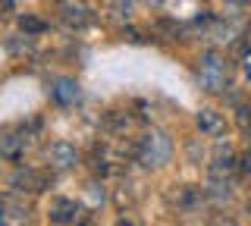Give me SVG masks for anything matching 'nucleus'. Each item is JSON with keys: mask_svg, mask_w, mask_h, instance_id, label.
Here are the masks:
<instances>
[{"mask_svg": "<svg viewBox=\"0 0 251 226\" xmlns=\"http://www.w3.org/2000/svg\"><path fill=\"white\" fill-rule=\"evenodd\" d=\"M47 160H50V167H57V170H69V167H75L78 163V151L69 142H50V148H47Z\"/></svg>", "mask_w": 251, "mask_h": 226, "instance_id": "1a4fd4ad", "label": "nucleus"}, {"mask_svg": "<svg viewBox=\"0 0 251 226\" xmlns=\"http://www.w3.org/2000/svg\"><path fill=\"white\" fill-rule=\"evenodd\" d=\"M248 41H251V28H248Z\"/></svg>", "mask_w": 251, "mask_h": 226, "instance_id": "a211bd4d", "label": "nucleus"}, {"mask_svg": "<svg viewBox=\"0 0 251 226\" xmlns=\"http://www.w3.org/2000/svg\"><path fill=\"white\" fill-rule=\"evenodd\" d=\"M25 148H28V135L25 132H19V129H6L3 135H0V157L3 160H22V154H25Z\"/></svg>", "mask_w": 251, "mask_h": 226, "instance_id": "0eeeda50", "label": "nucleus"}, {"mask_svg": "<svg viewBox=\"0 0 251 226\" xmlns=\"http://www.w3.org/2000/svg\"><path fill=\"white\" fill-rule=\"evenodd\" d=\"M195 123H198V129L204 132V135H220V132H223V116H220L217 110H210V107L198 110Z\"/></svg>", "mask_w": 251, "mask_h": 226, "instance_id": "9d476101", "label": "nucleus"}, {"mask_svg": "<svg viewBox=\"0 0 251 226\" xmlns=\"http://www.w3.org/2000/svg\"><path fill=\"white\" fill-rule=\"evenodd\" d=\"M47 214L60 226H91V214L78 204L75 198H53L50 207H47Z\"/></svg>", "mask_w": 251, "mask_h": 226, "instance_id": "20e7f679", "label": "nucleus"}, {"mask_svg": "<svg viewBox=\"0 0 251 226\" xmlns=\"http://www.w3.org/2000/svg\"><path fill=\"white\" fill-rule=\"evenodd\" d=\"M0 226H31V210L25 201H16L13 195H6L0 204Z\"/></svg>", "mask_w": 251, "mask_h": 226, "instance_id": "423d86ee", "label": "nucleus"}, {"mask_svg": "<svg viewBox=\"0 0 251 226\" xmlns=\"http://www.w3.org/2000/svg\"><path fill=\"white\" fill-rule=\"evenodd\" d=\"M198 198H201V195H198V189H192V185H182V189L176 192V201H179V207H192Z\"/></svg>", "mask_w": 251, "mask_h": 226, "instance_id": "f8f14e48", "label": "nucleus"}, {"mask_svg": "<svg viewBox=\"0 0 251 226\" xmlns=\"http://www.w3.org/2000/svg\"><path fill=\"white\" fill-rule=\"evenodd\" d=\"M239 170L245 176H251V148H245V151H242V157H239Z\"/></svg>", "mask_w": 251, "mask_h": 226, "instance_id": "dca6fc26", "label": "nucleus"}, {"mask_svg": "<svg viewBox=\"0 0 251 226\" xmlns=\"http://www.w3.org/2000/svg\"><path fill=\"white\" fill-rule=\"evenodd\" d=\"M198 82H201L204 91H210V95H220V91L226 88V82H229V63H226V57L220 50L201 53V60H198Z\"/></svg>", "mask_w": 251, "mask_h": 226, "instance_id": "f03ea898", "label": "nucleus"}, {"mask_svg": "<svg viewBox=\"0 0 251 226\" xmlns=\"http://www.w3.org/2000/svg\"><path fill=\"white\" fill-rule=\"evenodd\" d=\"M53 226H60V223H53Z\"/></svg>", "mask_w": 251, "mask_h": 226, "instance_id": "6ab92c4d", "label": "nucleus"}, {"mask_svg": "<svg viewBox=\"0 0 251 226\" xmlns=\"http://www.w3.org/2000/svg\"><path fill=\"white\" fill-rule=\"evenodd\" d=\"M50 98L57 100L60 107H75L78 100H82V88H78L75 79L60 75V79H53V85H50Z\"/></svg>", "mask_w": 251, "mask_h": 226, "instance_id": "6e6552de", "label": "nucleus"}, {"mask_svg": "<svg viewBox=\"0 0 251 226\" xmlns=\"http://www.w3.org/2000/svg\"><path fill=\"white\" fill-rule=\"evenodd\" d=\"M170 154H173V142L167 138V132H160V129H148L135 145L138 163L141 167H151V170L163 167V163L170 160Z\"/></svg>", "mask_w": 251, "mask_h": 226, "instance_id": "f257e3e1", "label": "nucleus"}, {"mask_svg": "<svg viewBox=\"0 0 251 226\" xmlns=\"http://www.w3.org/2000/svg\"><path fill=\"white\" fill-rule=\"evenodd\" d=\"M53 176L47 173V170H35V167H19L16 173L10 176V189L13 192H22V195H41L50 189Z\"/></svg>", "mask_w": 251, "mask_h": 226, "instance_id": "39448f33", "label": "nucleus"}, {"mask_svg": "<svg viewBox=\"0 0 251 226\" xmlns=\"http://www.w3.org/2000/svg\"><path fill=\"white\" fill-rule=\"evenodd\" d=\"M210 226H235V220H229V217H214Z\"/></svg>", "mask_w": 251, "mask_h": 226, "instance_id": "f3484780", "label": "nucleus"}, {"mask_svg": "<svg viewBox=\"0 0 251 226\" xmlns=\"http://www.w3.org/2000/svg\"><path fill=\"white\" fill-rule=\"evenodd\" d=\"M63 16H66L69 22H75V25H82L85 22V6L82 3H66L63 6Z\"/></svg>", "mask_w": 251, "mask_h": 226, "instance_id": "ddd939ff", "label": "nucleus"}, {"mask_svg": "<svg viewBox=\"0 0 251 226\" xmlns=\"http://www.w3.org/2000/svg\"><path fill=\"white\" fill-rule=\"evenodd\" d=\"M235 170H239V160H232L229 154H217V157L210 160V167H207V179H210V192H214L217 198H229Z\"/></svg>", "mask_w": 251, "mask_h": 226, "instance_id": "7ed1b4c3", "label": "nucleus"}, {"mask_svg": "<svg viewBox=\"0 0 251 226\" xmlns=\"http://www.w3.org/2000/svg\"><path fill=\"white\" fill-rule=\"evenodd\" d=\"M235 123H239L245 132H251V110H248V107H239V113H235Z\"/></svg>", "mask_w": 251, "mask_h": 226, "instance_id": "2eb2a0df", "label": "nucleus"}, {"mask_svg": "<svg viewBox=\"0 0 251 226\" xmlns=\"http://www.w3.org/2000/svg\"><path fill=\"white\" fill-rule=\"evenodd\" d=\"M19 28H22V32H25V35H28V32L35 35V32H44L47 25H44L41 19H35V16H22V19H19Z\"/></svg>", "mask_w": 251, "mask_h": 226, "instance_id": "4468645a", "label": "nucleus"}, {"mask_svg": "<svg viewBox=\"0 0 251 226\" xmlns=\"http://www.w3.org/2000/svg\"><path fill=\"white\" fill-rule=\"evenodd\" d=\"M107 126L110 129H116V132H126L132 126V116H126V113H120V110H113V113H107Z\"/></svg>", "mask_w": 251, "mask_h": 226, "instance_id": "9b49d317", "label": "nucleus"}]
</instances>
